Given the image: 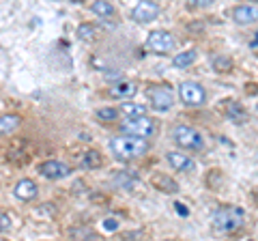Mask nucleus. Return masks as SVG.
<instances>
[{
  "label": "nucleus",
  "mask_w": 258,
  "mask_h": 241,
  "mask_svg": "<svg viewBox=\"0 0 258 241\" xmlns=\"http://www.w3.org/2000/svg\"><path fill=\"white\" fill-rule=\"evenodd\" d=\"M151 144L149 140L140 138H129V136H116L110 140V153L120 162H129V159H138L149 153Z\"/></svg>",
  "instance_id": "1"
},
{
  "label": "nucleus",
  "mask_w": 258,
  "mask_h": 241,
  "mask_svg": "<svg viewBox=\"0 0 258 241\" xmlns=\"http://www.w3.org/2000/svg\"><path fill=\"white\" fill-rule=\"evenodd\" d=\"M157 123L151 116H136V118H125L120 123V134L129 136V138H140V140H149L155 136Z\"/></svg>",
  "instance_id": "2"
},
{
  "label": "nucleus",
  "mask_w": 258,
  "mask_h": 241,
  "mask_svg": "<svg viewBox=\"0 0 258 241\" xmlns=\"http://www.w3.org/2000/svg\"><path fill=\"white\" fill-rule=\"evenodd\" d=\"M172 140L176 147L183 151H203V147H205L203 134H200L196 127L183 125V123L172 127Z\"/></svg>",
  "instance_id": "3"
},
{
  "label": "nucleus",
  "mask_w": 258,
  "mask_h": 241,
  "mask_svg": "<svg viewBox=\"0 0 258 241\" xmlns=\"http://www.w3.org/2000/svg\"><path fill=\"white\" fill-rule=\"evenodd\" d=\"M245 220V211L241 207H222L213 213V226L222 232L237 230Z\"/></svg>",
  "instance_id": "4"
},
{
  "label": "nucleus",
  "mask_w": 258,
  "mask_h": 241,
  "mask_svg": "<svg viewBox=\"0 0 258 241\" xmlns=\"http://www.w3.org/2000/svg\"><path fill=\"white\" fill-rule=\"evenodd\" d=\"M179 99L187 108H200L207 103V91L196 80H185L179 84Z\"/></svg>",
  "instance_id": "5"
},
{
  "label": "nucleus",
  "mask_w": 258,
  "mask_h": 241,
  "mask_svg": "<svg viewBox=\"0 0 258 241\" xmlns=\"http://www.w3.org/2000/svg\"><path fill=\"white\" fill-rule=\"evenodd\" d=\"M149 52L153 54H168L174 50V37L170 30H164V28H157V30H151L147 35V43H144Z\"/></svg>",
  "instance_id": "6"
},
{
  "label": "nucleus",
  "mask_w": 258,
  "mask_h": 241,
  "mask_svg": "<svg viewBox=\"0 0 258 241\" xmlns=\"http://www.w3.org/2000/svg\"><path fill=\"white\" fill-rule=\"evenodd\" d=\"M147 93H149V103H151L153 110L168 112L174 106V95L170 93L168 86H151Z\"/></svg>",
  "instance_id": "7"
},
{
  "label": "nucleus",
  "mask_w": 258,
  "mask_h": 241,
  "mask_svg": "<svg viewBox=\"0 0 258 241\" xmlns=\"http://www.w3.org/2000/svg\"><path fill=\"white\" fill-rule=\"evenodd\" d=\"M159 11L161 9L157 3H153V0H140L132 11V20L138 24H151L159 18Z\"/></svg>",
  "instance_id": "8"
},
{
  "label": "nucleus",
  "mask_w": 258,
  "mask_h": 241,
  "mask_svg": "<svg viewBox=\"0 0 258 241\" xmlns=\"http://www.w3.org/2000/svg\"><path fill=\"white\" fill-rule=\"evenodd\" d=\"M39 172L50 181H60V179H67L71 174V166L60 162V159H47V162H43L39 166Z\"/></svg>",
  "instance_id": "9"
},
{
  "label": "nucleus",
  "mask_w": 258,
  "mask_h": 241,
  "mask_svg": "<svg viewBox=\"0 0 258 241\" xmlns=\"http://www.w3.org/2000/svg\"><path fill=\"white\" fill-rule=\"evenodd\" d=\"M166 162H168V166L172 168V170H176V172H191L194 168H196V164H194V159L191 157H187L185 153H181V151H168L166 153Z\"/></svg>",
  "instance_id": "10"
},
{
  "label": "nucleus",
  "mask_w": 258,
  "mask_h": 241,
  "mask_svg": "<svg viewBox=\"0 0 258 241\" xmlns=\"http://www.w3.org/2000/svg\"><path fill=\"white\" fill-rule=\"evenodd\" d=\"M13 196L22 200V203H30L39 196V186L32 179H20L13 188Z\"/></svg>",
  "instance_id": "11"
},
{
  "label": "nucleus",
  "mask_w": 258,
  "mask_h": 241,
  "mask_svg": "<svg viewBox=\"0 0 258 241\" xmlns=\"http://www.w3.org/2000/svg\"><path fill=\"white\" fill-rule=\"evenodd\" d=\"M136 93H138V84L129 82V80H123V82L112 84V88H110V97L123 99V101H129L132 97H136Z\"/></svg>",
  "instance_id": "12"
},
{
  "label": "nucleus",
  "mask_w": 258,
  "mask_h": 241,
  "mask_svg": "<svg viewBox=\"0 0 258 241\" xmlns=\"http://www.w3.org/2000/svg\"><path fill=\"white\" fill-rule=\"evenodd\" d=\"M230 15H232V20H235L237 24H254L258 11H256V7H252V5H237L235 9L230 11Z\"/></svg>",
  "instance_id": "13"
},
{
  "label": "nucleus",
  "mask_w": 258,
  "mask_h": 241,
  "mask_svg": "<svg viewBox=\"0 0 258 241\" xmlns=\"http://www.w3.org/2000/svg\"><path fill=\"white\" fill-rule=\"evenodd\" d=\"M22 125V116L20 114H3L0 116V136H9L13 134L18 127Z\"/></svg>",
  "instance_id": "14"
},
{
  "label": "nucleus",
  "mask_w": 258,
  "mask_h": 241,
  "mask_svg": "<svg viewBox=\"0 0 258 241\" xmlns=\"http://www.w3.org/2000/svg\"><path fill=\"white\" fill-rule=\"evenodd\" d=\"M118 112H123L125 118H136V116H147V106L142 103H136V101H123Z\"/></svg>",
  "instance_id": "15"
},
{
  "label": "nucleus",
  "mask_w": 258,
  "mask_h": 241,
  "mask_svg": "<svg viewBox=\"0 0 258 241\" xmlns=\"http://www.w3.org/2000/svg\"><path fill=\"white\" fill-rule=\"evenodd\" d=\"M196 58H198V52H196V50H185V52H181V54L174 56V58H172V65H174L176 69H185V67L194 65V63H196Z\"/></svg>",
  "instance_id": "16"
},
{
  "label": "nucleus",
  "mask_w": 258,
  "mask_h": 241,
  "mask_svg": "<svg viewBox=\"0 0 258 241\" xmlns=\"http://www.w3.org/2000/svg\"><path fill=\"white\" fill-rule=\"evenodd\" d=\"M91 11L95 15H99V18H112V15L116 13L114 5L108 3V0H97V3H93L91 5Z\"/></svg>",
  "instance_id": "17"
},
{
  "label": "nucleus",
  "mask_w": 258,
  "mask_h": 241,
  "mask_svg": "<svg viewBox=\"0 0 258 241\" xmlns=\"http://www.w3.org/2000/svg\"><path fill=\"white\" fill-rule=\"evenodd\" d=\"M118 114H120V112L114 106H103V108H97L95 110V116L99 118V120H103V123H112V120H116Z\"/></svg>",
  "instance_id": "18"
},
{
  "label": "nucleus",
  "mask_w": 258,
  "mask_h": 241,
  "mask_svg": "<svg viewBox=\"0 0 258 241\" xmlns=\"http://www.w3.org/2000/svg\"><path fill=\"white\" fill-rule=\"evenodd\" d=\"M226 114H228L232 120H237V123L241 125V123H243V120L247 118V112H245V108L243 106H241V103H230V106H228V110H226Z\"/></svg>",
  "instance_id": "19"
},
{
  "label": "nucleus",
  "mask_w": 258,
  "mask_h": 241,
  "mask_svg": "<svg viewBox=\"0 0 258 241\" xmlns=\"http://www.w3.org/2000/svg\"><path fill=\"white\" fill-rule=\"evenodd\" d=\"M76 35H78V39H82V41H91V39H95V35H97V28L93 24H80Z\"/></svg>",
  "instance_id": "20"
},
{
  "label": "nucleus",
  "mask_w": 258,
  "mask_h": 241,
  "mask_svg": "<svg viewBox=\"0 0 258 241\" xmlns=\"http://www.w3.org/2000/svg\"><path fill=\"white\" fill-rule=\"evenodd\" d=\"M213 67H215V71H220V74H226V71L232 69V58L230 56H215Z\"/></svg>",
  "instance_id": "21"
},
{
  "label": "nucleus",
  "mask_w": 258,
  "mask_h": 241,
  "mask_svg": "<svg viewBox=\"0 0 258 241\" xmlns=\"http://www.w3.org/2000/svg\"><path fill=\"white\" fill-rule=\"evenodd\" d=\"M82 164L86 168H99L103 164V159H101V153H97V151H88V153L84 155L82 159Z\"/></svg>",
  "instance_id": "22"
},
{
  "label": "nucleus",
  "mask_w": 258,
  "mask_h": 241,
  "mask_svg": "<svg viewBox=\"0 0 258 241\" xmlns=\"http://www.w3.org/2000/svg\"><path fill=\"white\" fill-rule=\"evenodd\" d=\"M153 183H155V186H159L161 190L168 188L166 194H174V192L179 190V188H176V183H174L172 179H166V176H164V179H161V176H153Z\"/></svg>",
  "instance_id": "23"
},
{
  "label": "nucleus",
  "mask_w": 258,
  "mask_h": 241,
  "mask_svg": "<svg viewBox=\"0 0 258 241\" xmlns=\"http://www.w3.org/2000/svg\"><path fill=\"white\" fill-rule=\"evenodd\" d=\"M11 226H13L11 215H9V213H5V211H0V232H7Z\"/></svg>",
  "instance_id": "24"
},
{
  "label": "nucleus",
  "mask_w": 258,
  "mask_h": 241,
  "mask_svg": "<svg viewBox=\"0 0 258 241\" xmlns=\"http://www.w3.org/2000/svg\"><path fill=\"white\" fill-rule=\"evenodd\" d=\"M101 224H103V230H106V232H114V230H118V220H114V218H106Z\"/></svg>",
  "instance_id": "25"
},
{
  "label": "nucleus",
  "mask_w": 258,
  "mask_h": 241,
  "mask_svg": "<svg viewBox=\"0 0 258 241\" xmlns=\"http://www.w3.org/2000/svg\"><path fill=\"white\" fill-rule=\"evenodd\" d=\"M174 209H176V213H179V215H183V218H187V215H189L187 207H185V205H181V203H174Z\"/></svg>",
  "instance_id": "26"
},
{
  "label": "nucleus",
  "mask_w": 258,
  "mask_h": 241,
  "mask_svg": "<svg viewBox=\"0 0 258 241\" xmlns=\"http://www.w3.org/2000/svg\"><path fill=\"white\" fill-rule=\"evenodd\" d=\"M249 47H252V52H256V39H252V41H249Z\"/></svg>",
  "instance_id": "27"
},
{
  "label": "nucleus",
  "mask_w": 258,
  "mask_h": 241,
  "mask_svg": "<svg viewBox=\"0 0 258 241\" xmlns=\"http://www.w3.org/2000/svg\"><path fill=\"white\" fill-rule=\"evenodd\" d=\"M170 241H172V239H170Z\"/></svg>",
  "instance_id": "28"
}]
</instances>
